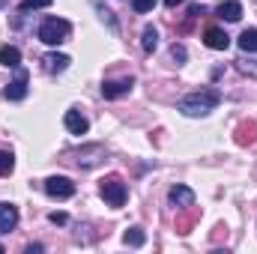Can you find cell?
I'll return each instance as SVG.
<instances>
[{
    "mask_svg": "<svg viewBox=\"0 0 257 254\" xmlns=\"http://www.w3.org/2000/svg\"><path fill=\"white\" fill-rule=\"evenodd\" d=\"M132 9L141 12V15H144V12H153V9H156V0H132Z\"/></svg>",
    "mask_w": 257,
    "mask_h": 254,
    "instance_id": "cell-19",
    "label": "cell"
},
{
    "mask_svg": "<svg viewBox=\"0 0 257 254\" xmlns=\"http://www.w3.org/2000/svg\"><path fill=\"white\" fill-rule=\"evenodd\" d=\"M45 194L54 197V200H66V197L75 194V183L69 177H48L45 180Z\"/></svg>",
    "mask_w": 257,
    "mask_h": 254,
    "instance_id": "cell-4",
    "label": "cell"
},
{
    "mask_svg": "<svg viewBox=\"0 0 257 254\" xmlns=\"http://www.w3.org/2000/svg\"><path fill=\"white\" fill-rule=\"evenodd\" d=\"M69 33H72V24L66 18H45L42 27H39V39L45 45H60V42L69 39Z\"/></svg>",
    "mask_w": 257,
    "mask_h": 254,
    "instance_id": "cell-2",
    "label": "cell"
},
{
    "mask_svg": "<svg viewBox=\"0 0 257 254\" xmlns=\"http://www.w3.org/2000/svg\"><path fill=\"white\" fill-rule=\"evenodd\" d=\"M239 48H242L245 54H254L257 51V27H248V30L239 33Z\"/></svg>",
    "mask_w": 257,
    "mask_h": 254,
    "instance_id": "cell-13",
    "label": "cell"
},
{
    "mask_svg": "<svg viewBox=\"0 0 257 254\" xmlns=\"http://www.w3.org/2000/svg\"><path fill=\"white\" fill-rule=\"evenodd\" d=\"M171 57H174L177 63H183V60H186V48H183V45H174V48H171Z\"/></svg>",
    "mask_w": 257,
    "mask_h": 254,
    "instance_id": "cell-21",
    "label": "cell"
},
{
    "mask_svg": "<svg viewBox=\"0 0 257 254\" xmlns=\"http://www.w3.org/2000/svg\"><path fill=\"white\" fill-rule=\"evenodd\" d=\"M63 123H66V129H69L72 135H87V129H90L87 117H84V114H78V111H66Z\"/></svg>",
    "mask_w": 257,
    "mask_h": 254,
    "instance_id": "cell-10",
    "label": "cell"
},
{
    "mask_svg": "<svg viewBox=\"0 0 257 254\" xmlns=\"http://www.w3.org/2000/svg\"><path fill=\"white\" fill-rule=\"evenodd\" d=\"M54 0H21V12H30V9H45L51 6Z\"/></svg>",
    "mask_w": 257,
    "mask_h": 254,
    "instance_id": "cell-18",
    "label": "cell"
},
{
    "mask_svg": "<svg viewBox=\"0 0 257 254\" xmlns=\"http://www.w3.org/2000/svg\"><path fill=\"white\" fill-rule=\"evenodd\" d=\"M218 102H221V96H218L215 90H197V93L183 96L177 108H180L186 117H203V114H209Z\"/></svg>",
    "mask_w": 257,
    "mask_h": 254,
    "instance_id": "cell-1",
    "label": "cell"
},
{
    "mask_svg": "<svg viewBox=\"0 0 257 254\" xmlns=\"http://www.w3.org/2000/svg\"><path fill=\"white\" fill-rule=\"evenodd\" d=\"M48 221H51V224H66L69 218H66V212H51V215H48Z\"/></svg>",
    "mask_w": 257,
    "mask_h": 254,
    "instance_id": "cell-22",
    "label": "cell"
},
{
    "mask_svg": "<svg viewBox=\"0 0 257 254\" xmlns=\"http://www.w3.org/2000/svg\"><path fill=\"white\" fill-rule=\"evenodd\" d=\"M15 224H18V206H12V203H0V233L15 230Z\"/></svg>",
    "mask_w": 257,
    "mask_h": 254,
    "instance_id": "cell-9",
    "label": "cell"
},
{
    "mask_svg": "<svg viewBox=\"0 0 257 254\" xmlns=\"http://www.w3.org/2000/svg\"><path fill=\"white\" fill-rule=\"evenodd\" d=\"M218 15L224 21H239L242 18V3L239 0H224V3H218Z\"/></svg>",
    "mask_w": 257,
    "mask_h": 254,
    "instance_id": "cell-11",
    "label": "cell"
},
{
    "mask_svg": "<svg viewBox=\"0 0 257 254\" xmlns=\"http://www.w3.org/2000/svg\"><path fill=\"white\" fill-rule=\"evenodd\" d=\"M27 81H30V78H27V72H24V69H18L15 81L3 90V96H6V99H12V102H21V99L27 96Z\"/></svg>",
    "mask_w": 257,
    "mask_h": 254,
    "instance_id": "cell-6",
    "label": "cell"
},
{
    "mask_svg": "<svg viewBox=\"0 0 257 254\" xmlns=\"http://www.w3.org/2000/svg\"><path fill=\"white\" fill-rule=\"evenodd\" d=\"M102 197H105V203L108 206H123L126 203V197H128V191H126V183H120L117 177H111V180H105L102 183Z\"/></svg>",
    "mask_w": 257,
    "mask_h": 254,
    "instance_id": "cell-3",
    "label": "cell"
},
{
    "mask_svg": "<svg viewBox=\"0 0 257 254\" xmlns=\"http://www.w3.org/2000/svg\"><path fill=\"white\" fill-rule=\"evenodd\" d=\"M42 63H45V69H48V72H66L72 60H69L66 54H48V57H45Z\"/></svg>",
    "mask_w": 257,
    "mask_h": 254,
    "instance_id": "cell-14",
    "label": "cell"
},
{
    "mask_svg": "<svg viewBox=\"0 0 257 254\" xmlns=\"http://www.w3.org/2000/svg\"><path fill=\"white\" fill-rule=\"evenodd\" d=\"M144 239H147V236H144V230H141V227H132V230H126V236H123V242L132 245V248L144 245Z\"/></svg>",
    "mask_w": 257,
    "mask_h": 254,
    "instance_id": "cell-16",
    "label": "cell"
},
{
    "mask_svg": "<svg viewBox=\"0 0 257 254\" xmlns=\"http://www.w3.org/2000/svg\"><path fill=\"white\" fill-rule=\"evenodd\" d=\"M203 12H206V9H203V6H200V3H194L192 9H189V15H192V18H200V15H203Z\"/></svg>",
    "mask_w": 257,
    "mask_h": 254,
    "instance_id": "cell-23",
    "label": "cell"
},
{
    "mask_svg": "<svg viewBox=\"0 0 257 254\" xmlns=\"http://www.w3.org/2000/svg\"><path fill=\"white\" fill-rule=\"evenodd\" d=\"M168 200H171V206H177V209H189L194 206V191L189 186H174L171 194H168Z\"/></svg>",
    "mask_w": 257,
    "mask_h": 254,
    "instance_id": "cell-8",
    "label": "cell"
},
{
    "mask_svg": "<svg viewBox=\"0 0 257 254\" xmlns=\"http://www.w3.org/2000/svg\"><path fill=\"white\" fill-rule=\"evenodd\" d=\"M0 254H3V245H0Z\"/></svg>",
    "mask_w": 257,
    "mask_h": 254,
    "instance_id": "cell-25",
    "label": "cell"
},
{
    "mask_svg": "<svg viewBox=\"0 0 257 254\" xmlns=\"http://www.w3.org/2000/svg\"><path fill=\"white\" fill-rule=\"evenodd\" d=\"M0 66L18 69V66H21V51H18L15 45H3V48H0Z\"/></svg>",
    "mask_w": 257,
    "mask_h": 254,
    "instance_id": "cell-12",
    "label": "cell"
},
{
    "mask_svg": "<svg viewBox=\"0 0 257 254\" xmlns=\"http://www.w3.org/2000/svg\"><path fill=\"white\" fill-rule=\"evenodd\" d=\"M203 42H206V48H212V51H227V45H230V36H227L224 30H218V27H206V33H203Z\"/></svg>",
    "mask_w": 257,
    "mask_h": 254,
    "instance_id": "cell-7",
    "label": "cell"
},
{
    "mask_svg": "<svg viewBox=\"0 0 257 254\" xmlns=\"http://www.w3.org/2000/svg\"><path fill=\"white\" fill-rule=\"evenodd\" d=\"M141 45H144V51H147V54H150V51H156V45H159V30H156L153 24H147V27H144Z\"/></svg>",
    "mask_w": 257,
    "mask_h": 254,
    "instance_id": "cell-15",
    "label": "cell"
},
{
    "mask_svg": "<svg viewBox=\"0 0 257 254\" xmlns=\"http://www.w3.org/2000/svg\"><path fill=\"white\" fill-rule=\"evenodd\" d=\"M177 3H183V0H165V6H168V9H174Z\"/></svg>",
    "mask_w": 257,
    "mask_h": 254,
    "instance_id": "cell-24",
    "label": "cell"
},
{
    "mask_svg": "<svg viewBox=\"0 0 257 254\" xmlns=\"http://www.w3.org/2000/svg\"><path fill=\"white\" fill-rule=\"evenodd\" d=\"M236 66H239V72H242V75L257 78V60H236Z\"/></svg>",
    "mask_w": 257,
    "mask_h": 254,
    "instance_id": "cell-20",
    "label": "cell"
},
{
    "mask_svg": "<svg viewBox=\"0 0 257 254\" xmlns=\"http://www.w3.org/2000/svg\"><path fill=\"white\" fill-rule=\"evenodd\" d=\"M132 87H135V78L132 75L120 78V81H105L102 84V96L105 99H120V96H128L132 93Z\"/></svg>",
    "mask_w": 257,
    "mask_h": 254,
    "instance_id": "cell-5",
    "label": "cell"
},
{
    "mask_svg": "<svg viewBox=\"0 0 257 254\" xmlns=\"http://www.w3.org/2000/svg\"><path fill=\"white\" fill-rule=\"evenodd\" d=\"M12 168H15L12 153H3V150H0V177H9V174H12Z\"/></svg>",
    "mask_w": 257,
    "mask_h": 254,
    "instance_id": "cell-17",
    "label": "cell"
}]
</instances>
